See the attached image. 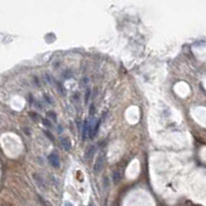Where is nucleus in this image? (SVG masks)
Listing matches in <instances>:
<instances>
[{"label":"nucleus","mask_w":206,"mask_h":206,"mask_svg":"<svg viewBox=\"0 0 206 206\" xmlns=\"http://www.w3.org/2000/svg\"><path fill=\"white\" fill-rule=\"evenodd\" d=\"M48 161H50L51 165L55 168H58L60 166V160H59V156L57 154H51L48 156Z\"/></svg>","instance_id":"obj_1"},{"label":"nucleus","mask_w":206,"mask_h":206,"mask_svg":"<svg viewBox=\"0 0 206 206\" xmlns=\"http://www.w3.org/2000/svg\"><path fill=\"white\" fill-rule=\"evenodd\" d=\"M61 144L66 150H69L71 149V141L68 137H62L61 138Z\"/></svg>","instance_id":"obj_2"},{"label":"nucleus","mask_w":206,"mask_h":206,"mask_svg":"<svg viewBox=\"0 0 206 206\" xmlns=\"http://www.w3.org/2000/svg\"><path fill=\"white\" fill-rule=\"evenodd\" d=\"M103 157L100 156L98 159H97L96 163H95V172H98L99 170L101 169V167H102V164H103Z\"/></svg>","instance_id":"obj_3"},{"label":"nucleus","mask_w":206,"mask_h":206,"mask_svg":"<svg viewBox=\"0 0 206 206\" xmlns=\"http://www.w3.org/2000/svg\"><path fill=\"white\" fill-rule=\"evenodd\" d=\"M89 125H88V122L86 121L85 123H84V130H83V139H86V138H87V135H88V131H90V128L89 127Z\"/></svg>","instance_id":"obj_4"},{"label":"nucleus","mask_w":206,"mask_h":206,"mask_svg":"<svg viewBox=\"0 0 206 206\" xmlns=\"http://www.w3.org/2000/svg\"><path fill=\"white\" fill-rule=\"evenodd\" d=\"M113 179H115V182H119L120 180V175L118 172H115V174H113Z\"/></svg>","instance_id":"obj_5"},{"label":"nucleus","mask_w":206,"mask_h":206,"mask_svg":"<svg viewBox=\"0 0 206 206\" xmlns=\"http://www.w3.org/2000/svg\"><path fill=\"white\" fill-rule=\"evenodd\" d=\"M48 118H52L54 121H56V117H55V113L54 112H48Z\"/></svg>","instance_id":"obj_6"},{"label":"nucleus","mask_w":206,"mask_h":206,"mask_svg":"<svg viewBox=\"0 0 206 206\" xmlns=\"http://www.w3.org/2000/svg\"><path fill=\"white\" fill-rule=\"evenodd\" d=\"M43 123H45V126H48V127H52V125H51V122L47 121V120H43Z\"/></svg>","instance_id":"obj_7"},{"label":"nucleus","mask_w":206,"mask_h":206,"mask_svg":"<svg viewBox=\"0 0 206 206\" xmlns=\"http://www.w3.org/2000/svg\"><path fill=\"white\" fill-rule=\"evenodd\" d=\"M90 93H91V91H90V90H88V92H87V95H86V101H88V100H89V95H90Z\"/></svg>","instance_id":"obj_8"},{"label":"nucleus","mask_w":206,"mask_h":206,"mask_svg":"<svg viewBox=\"0 0 206 206\" xmlns=\"http://www.w3.org/2000/svg\"><path fill=\"white\" fill-rule=\"evenodd\" d=\"M64 206H73L72 204H71L70 202H66L65 204H64Z\"/></svg>","instance_id":"obj_9"}]
</instances>
